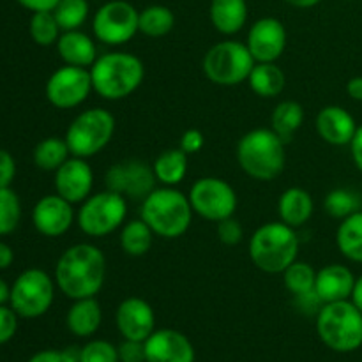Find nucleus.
I'll return each instance as SVG.
<instances>
[{
  "label": "nucleus",
  "instance_id": "obj_28",
  "mask_svg": "<svg viewBox=\"0 0 362 362\" xmlns=\"http://www.w3.org/2000/svg\"><path fill=\"white\" fill-rule=\"evenodd\" d=\"M336 244L345 258L362 264V211L345 218L336 233Z\"/></svg>",
  "mask_w": 362,
  "mask_h": 362
},
{
  "label": "nucleus",
  "instance_id": "obj_7",
  "mask_svg": "<svg viewBox=\"0 0 362 362\" xmlns=\"http://www.w3.org/2000/svg\"><path fill=\"white\" fill-rule=\"evenodd\" d=\"M115 117L105 108H88L76 115L66 133L71 156L88 159L99 154L112 141Z\"/></svg>",
  "mask_w": 362,
  "mask_h": 362
},
{
  "label": "nucleus",
  "instance_id": "obj_39",
  "mask_svg": "<svg viewBox=\"0 0 362 362\" xmlns=\"http://www.w3.org/2000/svg\"><path fill=\"white\" fill-rule=\"evenodd\" d=\"M243 226H240V223L237 219H233V216L218 223L219 243L225 244V246H235V244H239L243 240Z\"/></svg>",
  "mask_w": 362,
  "mask_h": 362
},
{
  "label": "nucleus",
  "instance_id": "obj_20",
  "mask_svg": "<svg viewBox=\"0 0 362 362\" xmlns=\"http://www.w3.org/2000/svg\"><path fill=\"white\" fill-rule=\"evenodd\" d=\"M315 126L322 140L331 145H338V147L350 145L357 131L354 117L345 108L336 105L322 108L315 120Z\"/></svg>",
  "mask_w": 362,
  "mask_h": 362
},
{
  "label": "nucleus",
  "instance_id": "obj_49",
  "mask_svg": "<svg viewBox=\"0 0 362 362\" xmlns=\"http://www.w3.org/2000/svg\"><path fill=\"white\" fill-rule=\"evenodd\" d=\"M346 94L356 101H362V76L350 78L346 83Z\"/></svg>",
  "mask_w": 362,
  "mask_h": 362
},
{
  "label": "nucleus",
  "instance_id": "obj_14",
  "mask_svg": "<svg viewBox=\"0 0 362 362\" xmlns=\"http://www.w3.org/2000/svg\"><path fill=\"white\" fill-rule=\"evenodd\" d=\"M154 168L140 159H127L113 165L105 175L106 189L115 191L126 198L144 200L156 189Z\"/></svg>",
  "mask_w": 362,
  "mask_h": 362
},
{
  "label": "nucleus",
  "instance_id": "obj_45",
  "mask_svg": "<svg viewBox=\"0 0 362 362\" xmlns=\"http://www.w3.org/2000/svg\"><path fill=\"white\" fill-rule=\"evenodd\" d=\"M293 297H296V306L306 315H311V313L318 315V311H320L322 306H324L322 299L318 297L317 290H311V292L300 293V296H293Z\"/></svg>",
  "mask_w": 362,
  "mask_h": 362
},
{
  "label": "nucleus",
  "instance_id": "obj_19",
  "mask_svg": "<svg viewBox=\"0 0 362 362\" xmlns=\"http://www.w3.org/2000/svg\"><path fill=\"white\" fill-rule=\"evenodd\" d=\"M145 362H194L193 343L175 329H159L145 339Z\"/></svg>",
  "mask_w": 362,
  "mask_h": 362
},
{
  "label": "nucleus",
  "instance_id": "obj_43",
  "mask_svg": "<svg viewBox=\"0 0 362 362\" xmlns=\"http://www.w3.org/2000/svg\"><path fill=\"white\" fill-rule=\"evenodd\" d=\"M28 362H80L78 356L69 350H42L34 354Z\"/></svg>",
  "mask_w": 362,
  "mask_h": 362
},
{
  "label": "nucleus",
  "instance_id": "obj_25",
  "mask_svg": "<svg viewBox=\"0 0 362 362\" xmlns=\"http://www.w3.org/2000/svg\"><path fill=\"white\" fill-rule=\"evenodd\" d=\"M101 306L95 300V297L74 300L66 317L67 329L78 338H88V336L95 334L99 325H101Z\"/></svg>",
  "mask_w": 362,
  "mask_h": 362
},
{
  "label": "nucleus",
  "instance_id": "obj_51",
  "mask_svg": "<svg viewBox=\"0 0 362 362\" xmlns=\"http://www.w3.org/2000/svg\"><path fill=\"white\" fill-rule=\"evenodd\" d=\"M285 2L293 7H299V9H310V7L318 6L322 0H285Z\"/></svg>",
  "mask_w": 362,
  "mask_h": 362
},
{
  "label": "nucleus",
  "instance_id": "obj_26",
  "mask_svg": "<svg viewBox=\"0 0 362 362\" xmlns=\"http://www.w3.org/2000/svg\"><path fill=\"white\" fill-rule=\"evenodd\" d=\"M251 90L260 98H276L283 92L286 83L285 73L276 62H257L247 76Z\"/></svg>",
  "mask_w": 362,
  "mask_h": 362
},
{
  "label": "nucleus",
  "instance_id": "obj_22",
  "mask_svg": "<svg viewBox=\"0 0 362 362\" xmlns=\"http://www.w3.org/2000/svg\"><path fill=\"white\" fill-rule=\"evenodd\" d=\"M60 59L64 64L74 67H92V64L98 60V48L90 35L81 30L62 32L57 41Z\"/></svg>",
  "mask_w": 362,
  "mask_h": 362
},
{
  "label": "nucleus",
  "instance_id": "obj_32",
  "mask_svg": "<svg viewBox=\"0 0 362 362\" xmlns=\"http://www.w3.org/2000/svg\"><path fill=\"white\" fill-rule=\"evenodd\" d=\"M175 27V14L166 6H148L140 13L138 28L147 37H163Z\"/></svg>",
  "mask_w": 362,
  "mask_h": 362
},
{
  "label": "nucleus",
  "instance_id": "obj_2",
  "mask_svg": "<svg viewBox=\"0 0 362 362\" xmlns=\"http://www.w3.org/2000/svg\"><path fill=\"white\" fill-rule=\"evenodd\" d=\"M144 76V62L126 52L105 53L90 67L92 88L106 101L126 99L140 87Z\"/></svg>",
  "mask_w": 362,
  "mask_h": 362
},
{
  "label": "nucleus",
  "instance_id": "obj_42",
  "mask_svg": "<svg viewBox=\"0 0 362 362\" xmlns=\"http://www.w3.org/2000/svg\"><path fill=\"white\" fill-rule=\"evenodd\" d=\"M16 177V161L9 151L0 148V187H11Z\"/></svg>",
  "mask_w": 362,
  "mask_h": 362
},
{
  "label": "nucleus",
  "instance_id": "obj_33",
  "mask_svg": "<svg viewBox=\"0 0 362 362\" xmlns=\"http://www.w3.org/2000/svg\"><path fill=\"white\" fill-rule=\"evenodd\" d=\"M324 207L327 214L332 216V218L345 219L352 216L354 212L362 211V198L356 191L346 189V187H338V189H332L325 197Z\"/></svg>",
  "mask_w": 362,
  "mask_h": 362
},
{
  "label": "nucleus",
  "instance_id": "obj_36",
  "mask_svg": "<svg viewBox=\"0 0 362 362\" xmlns=\"http://www.w3.org/2000/svg\"><path fill=\"white\" fill-rule=\"evenodd\" d=\"M283 281H285L286 290L292 296H300L315 290V283H317V271L311 267L306 262L296 260L288 269L283 272Z\"/></svg>",
  "mask_w": 362,
  "mask_h": 362
},
{
  "label": "nucleus",
  "instance_id": "obj_29",
  "mask_svg": "<svg viewBox=\"0 0 362 362\" xmlns=\"http://www.w3.org/2000/svg\"><path fill=\"white\" fill-rule=\"evenodd\" d=\"M154 235L156 233L144 219H133L120 230V247L129 257H144L151 251Z\"/></svg>",
  "mask_w": 362,
  "mask_h": 362
},
{
  "label": "nucleus",
  "instance_id": "obj_16",
  "mask_svg": "<svg viewBox=\"0 0 362 362\" xmlns=\"http://www.w3.org/2000/svg\"><path fill=\"white\" fill-rule=\"evenodd\" d=\"M94 187V172L87 159L71 156L55 172V191L69 204L87 200Z\"/></svg>",
  "mask_w": 362,
  "mask_h": 362
},
{
  "label": "nucleus",
  "instance_id": "obj_24",
  "mask_svg": "<svg viewBox=\"0 0 362 362\" xmlns=\"http://www.w3.org/2000/svg\"><path fill=\"white\" fill-rule=\"evenodd\" d=\"M209 16L219 34L233 35L246 25L247 4L246 0H212Z\"/></svg>",
  "mask_w": 362,
  "mask_h": 362
},
{
  "label": "nucleus",
  "instance_id": "obj_48",
  "mask_svg": "<svg viewBox=\"0 0 362 362\" xmlns=\"http://www.w3.org/2000/svg\"><path fill=\"white\" fill-rule=\"evenodd\" d=\"M14 262V251L9 244L0 243V271H6L13 265Z\"/></svg>",
  "mask_w": 362,
  "mask_h": 362
},
{
  "label": "nucleus",
  "instance_id": "obj_44",
  "mask_svg": "<svg viewBox=\"0 0 362 362\" xmlns=\"http://www.w3.org/2000/svg\"><path fill=\"white\" fill-rule=\"evenodd\" d=\"M204 144L205 138L204 134H202V131L198 129H187L184 131L182 136H180V148H182L187 156L200 152L202 148H204Z\"/></svg>",
  "mask_w": 362,
  "mask_h": 362
},
{
  "label": "nucleus",
  "instance_id": "obj_52",
  "mask_svg": "<svg viewBox=\"0 0 362 362\" xmlns=\"http://www.w3.org/2000/svg\"><path fill=\"white\" fill-rule=\"evenodd\" d=\"M11 299V286L0 278V306H4L6 303H9Z\"/></svg>",
  "mask_w": 362,
  "mask_h": 362
},
{
  "label": "nucleus",
  "instance_id": "obj_23",
  "mask_svg": "<svg viewBox=\"0 0 362 362\" xmlns=\"http://www.w3.org/2000/svg\"><path fill=\"white\" fill-rule=\"evenodd\" d=\"M315 204L311 194L303 187H288L285 193L279 197L278 214L285 225L292 228L306 225L313 216Z\"/></svg>",
  "mask_w": 362,
  "mask_h": 362
},
{
  "label": "nucleus",
  "instance_id": "obj_50",
  "mask_svg": "<svg viewBox=\"0 0 362 362\" xmlns=\"http://www.w3.org/2000/svg\"><path fill=\"white\" fill-rule=\"evenodd\" d=\"M350 299H352V303L356 304L357 310H359L362 313V276H361V278L356 279V285H354L352 297H350Z\"/></svg>",
  "mask_w": 362,
  "mask_h": 362
},
{
  "label": "nucleus",
  "instance_id": "obj_37",
  "mask_svg": "<svg viewBox=\"0 0 362 362\" xmlns=\"http://www.w3.org/2000/svg\"><path fill=\"white\" fill-rule=\"evenodd\" d=\"M21 219V202L11 187H0V235H9Z\"/></svg>",
  "mask_w": 362,
  "mask_h": 362
},
{
  "label": "nucleus",
  "instance_id": "obj_10",
  "mask_svg": "<svg viewBox=\"0 0 362 362\" xmlns=\"http://www.w3.org/2000/svg\"><path fill=\"white\" fill-rule=\"evenodd\" d=\"M55 299V283L41 269H27L11 286L9 304L18 317L39 318L52 308Z\"/></svg>",
  "mask_w": 362,
  "mask_h": 362
},
{
  "label": "nucleus",
  "instance_id": "obj_17",
  "mask_svg": "<svg viewBox=\"0 0 362 362\" xmlns=\"http://www.w3.org/2000/svg\"><path fill=\"white\" fill-rule=\"evenodd\" d=\"M74 221L73 204L60 194H46L32 211V223L35 230L45 237H62L69 232Z\"/></svg>",
  "mask_w": 362,
  "mask_h": 362
},
{
  "label": "nucleus",
  "instance_id": "obj_6",
  "mask_svg": "<svg viewBox=\"0 0 362 362\" xmlns=\"http://www.w3.org/2000/svg\"><path fill=\"white\" fill-rule=\"evenodd\" d=\"M317 332L334 352H356L362 346V313L352 300L324 304L317 315Z\"/></svg>",
  "mask_w": 362,
  "mask_h": 362
},
{
  "label": "nucleus",
  "instance_id": "obj_15",
  "mask_svg": "<svg viewBox=\"0 0 362 362\" xmlns=\"http://www.w3.org/2000/svg\"><path fill=\"white\" fill-rule=\"evenodd\" d=\"M246 46L255 62H276L286 48L285 25L278 18H260L250 28Z\"/></svg>",
  "mask_w": 362,
  "mask_h": 362
},
{
  "label": "nucleus",
  "instance_id": "obj_5",
  "mask_svg": "<svg viewBox=\"0 0 362 362\" xmlns=\"http://www.w3.org/2000/svg\"><path fill=\"white\" fill-rule=\"evenodd\" d=\"M299 255V237L296 228L283 221L265 223L250 240V257L260 271L283 274Z\"/></svg>",
  "mask_w": 362,
  "mask_h": 362
},
{
  "label": "nucleus",
  "instance_id": "obj_11",
  "mask_svg": "<svg viewBox=\"0 0 362 362\" xmlns=\"http://www.w3.org/2000/svg\"><path fill=\"white\" fill-rule=\"evenodd\" d=\"M140 13L133 4L126 0H110L103 4L92 21L95 39L103 45L120 46L129 42L140 32L138 28Z\"/></svg>",
  "mask_w": 362,
  "mask_h": 362
},
{
  "label": "nucleus",
  "instance_id": "obj_30",
  "mask_svg": "<svg viewBox=\"0 0 362 362\" xmlns=\"http://www.w3.org/2000/svg\"><path fill=\"white\" fill-rule=\"evenodd\" d=\"M271 122V129L286 144L304 124V108L296 101H281L272 112Z\"/></svg>",
  "mask_w": 362,
  "mask_h": 362
},
{
  "label": "nucleus",
  "instance_id": "obj_1",
  "mask_svg": "<svg viewBox=\"0 0 362 362\" xmlns=\"http://www.w3.org/2000/svg\"><path fill=\"white\" fill-rule=\"evenodd\" d=\"M106 278V258L98 246L74 244L60 255L55 265V285L69 299L95 297Z\"/></svg>",
  "mask_w": 362,
  "mask_h": 362
},
{
  "label": "nucleus",
  "instance_id": "obj_46",
  "mask_svg": "<svg viewBox=\"0 0 362 362\" xmlns=\"http://www.w3.org/2000/svg\"><path fill=\"white\" fill-rule=\"evenodd\" d=\"M20 6L32 13H42V11H53L60 0H16Z\"/></svg>",
  "mask_w": 362,
  "mask_h": 362
},
{
  "label": "nucleus",
  "instance_id": "obj_8",
  "mask_svg": "<svg viewBox=\"0 0 362 362\" xmlns=\"http://www.w3.org/2000/svg\"><path fill=\"white\" fill-rule=\"evenodd\" d=\"M255 59L246 45L239 41H221L212 46L204 57V73L212 83L233 87L247 81Z\"/></svg>",
  "mask_w": 362,
  "mask_h": 362
},
{
  "label": "nucleus",
  "instance_id": "obj_41",
  "mask_svg": "<svg viewBox=\"0 0 362 362\" xmlns=\"http://www.w3.org/2000/svg\"><path fill=\"white\" fill-rule=\"evenodd\" d=\"M120 362H145V345L141 341L126 339L119 346Z\"/></svg>",
  "mask_w": 362,
  "mask_h": 362
},
{
  "label": "nucleus",
  "instance_id": "obj_35",
  "mask_svg": "<svg viewBox=\"0 0 362 362\" xmlns=\"http://www.w3.org/2000/svg\"><path fill=\"white\" fill-rule=\"evenodd\" d=\"M53 14L62 32L80 30V27L88 18V2L87 0H60L53 9Z\"/></svg>",
  "mask_w": 362,
  "mask_h": 362
},
{
  "label": "nucleus",
  "instance_id": "obj_21",
  "mask_svg": "<svg viewBox=\"0 0 362 362\" xmlns=\"http://www.w3.org/2000/svg\"><path fill=\"white\" fill-rule=\"evenodd\" d=\"M354 285H356V276L349 267L331 264L317 272L315 290L322 303L329 304L338 303V300H349L352 297Z\"/></svg>",
  "mask_w": 362,
  "mask_h": 362
},
{
  "label": "nucleus",
  "instance_id": "obj_4",
  "mask_svg": "<svg viewBox=\"0 0 362 362\" xmlns=\"http://www.w3.org/2000/svg\"><path fill=\"white\" fill-rule=\"evenodd\" d=\"M140 218L152 228V232L165 239L182 237L193 221V207L189 198L175 187H156L141 200Z\"/></svg>",
  "mask_w": 362,
  "mask_h": 362
},
{
  "label": "nucleus",
  "instance_id": "obj_9",
  "mask_svg": "<svg viewBox=\"0 0 362 362\" xmlns=\"http://www.w3.org/2000/svg\"><path fill=\"white\" fill-rule=\"evenodd\" d=\"M127 216L126 197L115 191L90 194L78 209L76 223L88 237H106L122 226Z\"/></svg>",
  "mask_w": 362,
  "mask_h": 362
},
{
  "label": "nucleus",
  "instance_id": "obj_27",
  "mask_svg": "<svg viewBox=\"0 0 362 362\" xmlns=\"http://www.w3.org/2000/svg\"><path fill=\"white\" fill-rule=\"evenodd\" d=\"M152 168L158 182H161L163 186L175 187L177 184L182 182L187 173V154L180 147L163 151L156 158Z\"/></svg>",
  "mask_w": 362,
  "mask_h": 362
},
{
  "label": "nucleus",
  "instance_id": "obj_3",
  "mask_svg": "<svg viewBox=\"0 0 362 362\" xmlns=\"http://www.w3.org/2000/svg\"><path fill=\"white\" fill-rule=\"evenodd\" d=\"M237 161L251 179L264 182L274 180L285 170V141L272 129L258 127L239 140Z\"/></svg>",
  "mask_w": 362,
  "mask_h": 362
},
{
  "label": "nucleus",
  "instance_id": "obj_18",
  "mask_svg": "<svg viewBox=\"0 0 362 362\" xmlns=\"http://www.w3.org/2000/svg\"><path fill=\"white\" fill-rule=\"evenodd\" d=\"M117 329L124 339L145 343L156 331V315L151 304L140 297H129L117 308Z\"/></svg>",
  "mask_w": 362,
  "mask_h": 362
},
{
  "label": "nucleus",
  "instance_id": "obj_31",
  "mask_svg": "<svg viewBox=\"0 0 362 362\" xmlns=\"http://www.w3.org/2000/svg\"><path fill=\"white\" fill-rule=\"evenodd\" d=\"M34 163L42 172H57L71 158L66 138L49 136L39 141L34 148Z\"/></svg>",
  "mask_w": 362,
  "mask_h": 362
},
{
  "label": "nucleus",
  "instance_id": "obj_40",
  "mask_svg": "<svg viewBox=\"0 0 362 362\" xmlns=\"http://www.w3.org/2000/svg\"><path fill=\"white\" fill-rule=\"evenodd\" d=\"M18 331V315L13 308H7L6 304L0 306V345H6L7 341L14 338Z\"/></svg>",
  "mask_w": 362,
  "mask_h": 362
},
{
  "label": "nucleus",
  "instance_id": "obj_47",
  "mask_svg": "<svg viewBox=\"0 0 362 362\" xmlns=\"http://www.w3.org/2000/svg\"><path fill=\"white\" fill-rule=\"evenodd\" d=\"M350 151H352V159L357 168L362 172V126L357 127L352 141H350Z\"/></svg>",
  "mask_w": 362,
  "mask_h": 362
},
{
  "label": "nucleus",
  "instance_id": "obj_38",
  "mask_svg": "<svg viewBox=\"0 0 362 362\" xmlns=\"http://www.w3.org/2000/svg\"><path fill=\"white\" fill-rule=\"evenodd\" d=\"M80 362H120L119 361V349L105 339H94L87 343L78 354Z\"/></svg>",
  "mask_w": 362,
  "mask_h": 362
},
{
  "label": "nucleus",
  "instance_id": "obj_34",
  "mask_svg": "<svg viewBox=\"0 0 362 362\" xmlns=\"http://www.w3.org/2000/svg\"><path fill=\"white\" fill-rule=\"evenodd\" d=\"M28 32H30V37L35 45L52 46L57 45L62 30L57 23L53 11H42V13H32Z\"/></svg>",
  "mask_w": 362,
  "mask_h": 362
},
{
  "label": "nucleus",
  "instance_id": "obj_13",
  "mask_svg": "<svg viewBox=\"0 0 362 362\" xmlns=\"http://www.w3.org/2000/svg\"><path fill=\"white\" fill-rule=\"evenodd\" d=\"M92 88L90 69L74 66L59 67L46 81V99L59 110H71L80 106Z\"/></svg>",
  "mask_w": 362,
  "mask_h": 362
},
{
  "label": "nucleus",
  "instance_id": "obj_12",
  "mask_svg": "<svg viewBox=\"0 0 362 362\" xmlns=\"http://www.w3.org/2000/svg\"><path fill=\"white\" fill-rule=\"evenodd\" d=\"M189 204L193 212L207 221L219 223L228 219L237 211L235 189L218 177H202L191 186Z\"/></svg>",
  "mask_w": 362,
  "mask_h": 362
}]
</instances>
